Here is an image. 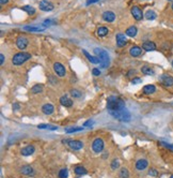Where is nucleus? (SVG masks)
<instances>
[{
  "label": "nucleus",
  "instance_id": "nucleus-1",
  "mask_svg": "<svg viewBox=\"0 0 173 178\" xmlns=\"http://www.w3.org/2000/svg\"><path fill=\"white\" fill-rule=\"evenodd\" d=\"M107 109L113 118L120 121L128 122L131 120V113L128 112L125 102L119 97L111 96L107 99Z\"/></svg>",
  "mask_w": 173,
  "mask_h": 178
},
{
  "label": "nucleus",
  "instance_id": "nucleus-2",
  "mask_svg": "<svg viewBox=\"0 0 173 178\" xmlns=\"http://www.w3.org/2000/svg\"><path fill=\"white\" fill-rule=\"evenodd\" d=\"M94 54L99 59V63H101V68H107L109 66L110 59H109V55L106 50H103V48H94Z\"/></svg>",
  "mask_w": 173,
  "mask_h": 178
},
{
  "label": "nucleus",
  "instance_id": "nucleus-3",
  "mask_svg": "<svg viewBox=\"0 0 173 178\" xmlns=\"http://www.w3.org/2000/svg\"><path fill=\"white\" fill-rule=\"evenodd\" d=\"M31 58V55L28 53H17L15 54L12 58V63H13L14 66H22L23 63H25L27 60H29Z\"/></svg>",
  "mask_w": 173,
  "mask_h": 178
},
{
  "label": "nucleus",
  "instance_id": "nucleus-4",
  "mask_svg": "<svg viewBox=\"0 0 173 178\" xmlns=\"http://www.w3.org/2000/svg\"><path fill=\"white\" fill-rule=\"evenodd\" d=\"M64 143H66L69 146V148H72L73 150H80L83 147V143L77 139H64Z\"/></svg>",
  "mask_w": 173,
  "mask_h": 178
},
{
  "label": "nucleus",
  "instance_id": "nucleus-5",
  "mask_svg": "<svg viewBox=\"0 0 173 178\" xmlns=\"http://www.w3.org/2000/svg\"><path fill=\"white\" fill-rule=\"evenodd\" d=\"M92 149L93 151L96 152V153H99V152L103 151L104 149V141L101 139H95L93 141V144H92Z\"/></svg>",
  "mask_w": 173,
  "mask_h": 178
},
{
  "label": "nucleus",
  "instance_id": "nucleus-6",
  "mask_svg": "<svg viewBox=\"0 0 173 178\" xmlns=\"http://www.w3.org/2000/svg\"><path fill=\"white\" fill-rule=\"evenodd\" d=\"M53 70H55L56 74L60 77H63V76L66 74V69L64 68L63 64H61L60 62H56L53 64Z\"/></svg>",
  "mask_w": 173,
  "mask_h": 178
},
{
  "label": "nucleus",
  "instance_id": "nucleus-7",
  "mask_svg": "<svg viewBox=\"0 0 173 178\" xmlns=\"http://www.w3.org/2000/svg\"><path fill=\"white\" fill-rule=\"evenodd\" d=\"M160 83L166 87H170L173 86V77L172 76L168 75V74H163L160 76Z\"/></svg>",
  "mask_w": 173,
  "mask_h": 178
},
{
  "label": "nucleus",
  "instance_id": "nucleus-8",
  "mask_svg": "<svg viewBox=\"0 0 173 178\" xmlns=\"http://www.w3.org/2000/svg\"><path fill=\"white\" fill-rule=\"evenodd\" d=\"M131 14L136 20H142L143 18V14H142V11L139 7H133L131 8Z\"/></svg>",
  "mask_w": 173,
  "mask_h": 178
},
{
  "label": "nucleus",
  "instance_id": "nucleus-9",
  "mask_svg": "<svg viewBox=\"0 0 173 178\" xmlns=\"http://www.w3.org/2000/svg\"><path fill=\"white\" fill-rule=\"evenodd\" d=\"M28 43L29 42H28L27 38H25V36H19L16 41V46L18 47L19 50H24L27 46H28Z\"/></svg>",
  "mask_w": 173,
  "mask_h": 178
},
{
  "label": "nucleus",
  "instance_id": "nucleus-10",
  "mask_svg": "<svg viewBox=\"0 0 173 178\" xmlns=\"http://www.w3.org/2000/svg\"><path fill=\"white\" fill-rule=\"evenodd\" d=\"M115 39H117V45L119 47L125 46L126 43H127V39H126L125 34H123V33H118L117 36H115Z\"/></svg>",
  "mask_w": 173,
  "mask_h": 178
},
{
  "label": "nucleus",
  "instance_id": "nucleus-11",
  "mask_svg": "<svg viewBox=\"0 0 173 178\" xmlns=\"http://www.w3.org/2000/svg\"><path fill=\"white\" fill-rule=\"evenodd\" d=\"M40 10L42 11H51L53 10V4H50L49 1L47 0H42L41 2H40Z\"/></svg>",
  "mask_w": 173,
  "mask_h": 178
},
{
  "label": "nucleus",
  "instance_id": "nucleus-12",
  "mask_svg": "<svg viewBox=\"0 0 173 178\" xmlns=\"http://www.w3.org/2000/svg\"><path fill=\"white\" fill-rule=\"evenodd\" d=\"M103 20L107 23H112L114 20H115V14L111 11H106L103 13Z\"/></svg>",
  "mask_w": 173,
  "mask_h": 178
},
{
  "label": "nucleus",
  "instance_id": "nucleus-13",
  "mask_svg": "<svg viewBox=\"0 0 173 178\" xmlns=\"http://www.w3.org/2000/svg\"><path fill=\"white\" fill-rule=\"evenodd\" d=\"M149 166V162L145 160V159H140L136 162V168L138 171H143Z\"/></svg>",
  "mask_w": 173,
  "mask_h": 178
},
{
  "label": "nucleus",
  "instance_id": "nucleus-14",
  "mask_svg": "<svg viewBox=\"0 0 173 178\" xmlns=\"http://www.w3.org/2000/svg\"><path fill=\"white\" fill-rule=\"evenodd\" d=\"M142 48L147 52H153L156 50V44L154 42H151V41H147L142 44Z\"/></svg>",
  "mask_w": 173,
  "mask_h": 178
},
{
  "label": "nucleus",
  "instance_id": "nucleus-15",
  "mask_svg": "<svg viewBox=\"0 0 173 178\" xmlns=\"http://www.w3.org/2000/svg\"><path fill=\"white\" fill-rule=\"evenodd\" d=\"M47 27H45L44 25L42 26H25L24 29L28 30V31H32V32H40V31H44Z\"/></svg>",
  "mask_w": 173,
  "mask_h": 178
},
{
  "label": "nucleus",
  "instance_id": "nucleus-16",
  "mask_svg": "<svg viewBox=\"0 0 173 178\" xmlns=\"http://www.w3.org/2000/svg\"><path fill=\"white\" fill-rule=\"evenodd\" d=\"M34 150H35V148H34V146L32 145H28L26 146V147H24L22 150H20V153L23 156H31L34 152Z\"/></svg>",
  "mask_w": 173,
  "mask_h": 178
},
{
  "label": "nucleus",
  "instance_id": "nucleus-17",
  "mask_svg": "<svg viewBox=\"0 0 173 178\" xmlns=\"http://www.w3.org/2000/svg\"><path fill=\"white\" fill-rule=\"evenodd\" d=\"M60 103H61V105L63 106H66V107H71L73 105V101L69 99L67 96H62L60 98Z\"/></svg>",
  "mask_w": 173,
  "mask_h": 178
},
{
  "label": "nucleus",
  "instance_id": "nucleus-18",
  "mask_svg": "<svg viewBox=\"0 0 173 178\" xmlns=\"http://www.w3.org/2000/svg\"><path fill=\"white\" fill-rule=\"evenodd\" d=\"M20 173L23 175H26V176H32L34 171H33V168L29 165H25L23 167L20 168Z\"/></svg>",
  "mask_w": 173,
  "mask_h": 178
},
{
  "label": "nucleus",
  "instance_id": "nucleus-19",
  "mask_svg": "<svg viewBox=\"0 0 173 178\" xmlns=\"http://www.w3.org/2000/svg\"><path fill=\"white\" fill-rule=\"evenodd\" d=\"M82 54H83V55L88 58V60L91 63H94V64H97V63H99V59H98L97 57L91 56V55H90V54H89L85 50H82Z\"/></svg>",
  "mask_w": 173,
  "mask_h": 178
},
{
  "label": "nucleus",
  "instance_id": "nucleus-20",
  "mask_svg": "<svg viewBox=\"0 0 173 178\" xmlns=\"http://www.w3.org/2000/svg\"><path fill=\"white\" fill-rule=\"evenodd\" d=\"M129 54H131L133 57H139L141 56V54H142V50H141L140 46H133L129 50Z\"/></svg>",
  "mask_w": 173,
  "mask_h": 178
},
{
  "label": "nucleus",
  "instance_id": "nucleus-21",
  "mask_svg": "<svg viewBox=\"0 0 173 178\" xmlns=\"http://www.w3.org/2000/svg\"><path fill=\"white\" fill-rule=\"evenodd\" d=\"M42 111L44 114H46V115H50V114L53 113V105L50 104V103H46V104L43 105Z\"/></svg>",
  "mask_w": 173,
  "mask_h": 178
},
{
  "label": "nucleus",
  "instance_id": "nucleus-22",
  "mask_svg": "<svg viewBox=\"0 0 173 178\" xmlns=\"http://www.w3.org/2000/svg\"><path fill=\"white\" fill-rule=\"evenodd\" d=\"M137 32H138V29L136 26H131L129 28L126 29V36H131V38H134V36H137Z\"/></svg>",
  "mask_w": 173,
  "mask_h": 178
},
{
  "label": "nucleus",
  "instance_id": "nucleus-23",
  "mask_svg": "<svg viewBox=\"0 0 173 178\" xmlns=\"http://www.w3.org/2000/svg\"><path fill=\"white\" fill-rule=\"evenodd\" d=\"M156 91V87L154 85H147L143 87V93L145 95H152Z\"/></svg>",
  "mask_w": 173,
  "mask_h": 178
},
{
  "label": "nucleus",
  "instance_id": "nucleus-24",
  "mask_svg": "<svg viewBox=\"0 0 173 178\" xmlns=\"http://www.w3.org/2000/svg\"><path fill=\"white\" fill-rule=\"evenodd\" d=\"M108 28L105 26H101L97 28V36H101V38H103V36H106L108 34Z\"/></svg>",
  "mask_w": 173,
  "mask_h": 178
},
{
  "label": "nucleus",
  "instance_id": "nucleus-25",
  "mask_svg": "<svg viewBox=\"0 0 173 178\" xmlns=\"http://www.w3.org/2000/svg\"><path fill=\"white\" fill-rule=\"evenodd\" d=\"M22 10L27 12V14H29V15H34L35 14V9L31 6H24L22 7Z\"/></svg>",
  "mask_w": 173,
  "mask_h": 178
},
{
  "label": "nucleus",
  "instance_id": "nucleus-26",
  "mask_svg": "<svg viewBox=\"0 0 173 178\" xmlns=\"http://www.w3.org/2000/svg\"><path fill=\"white\" fill-rule=\"evenodd\" d=\"M144 16H145V18H147V20H155V18L157 17V16H156V13H155L154 11H152V10H149V11H147Z\"/></svg>",
  "mask_w": 173,
  "mask_h": 178
},
{
  "label": "nucleus",
  "instance_id": "nucleus-27",
  "mask_svg": "<svg viewBox=\"0 0 173 178\" xmlns=\"http://www.w3.org/2000/svg\"><path fill=\"white\" fill-rule=\"evenodd\" d=\"M141 71L142 73H144L145 75H154V70L151 69L149 66H144L141 68Z\"/></svg>",
  "mask_w": 173,
  "mask_h": 178
},
{
  "label": "nucleus",
  "instance_id": "nucleus-28",
  "mask_svg": "<svg viewBox=\"0 0 173 178\" xmlns=\"http://www.w3.org/2000/svg\"><path fill=\"white\" fill-rule=\"evenodd\" d=\"M75 173H76V175H85L88 173V171H87L83 166H76Z\"/></svg>",
  "mask_w": 173,
  "mask_h": 178
},
{
  "label": "nucleus",
  "instance_id": "nucleus-29",
  "mask_svg": "<svg viewBox=\"0 0 173 178\" xmlns=\"http://www.w3.org/2000/svg\"><path fill=\"white\" fill-rule=\"evenodd\" d=\"M119 175H120V178H129V172H128L127 168H125V167L121 168V171H120Z\"/></svg>",
  "mask_w": 173,
  "mask_h": 178
},
{
  "label": "nucleus",
  "instance_id": "nucleus-30",
  "mask_svg": "<svg viewBox=\"0 0 173 178\" xmlns=\"http://www.w3.org/2000/svg\"><path fill=\"white\" fill-rule=\"evenodd\" d=\"M31 91H32V93H40L43 91V85H40V84H38V85H34L31 88Z\"/></svg>",
  "mask_w": 173,
  "mask_h": 178
},
{
  "label": "nucleus",
  "instance_id": "nucleus-31",
  "mask_svg": "<svg viewBox=\"0 0 173 178\" xmlns=\"http://www.w3.org/2000/svg\"><path fill=\"white\" fill-rule=\"evenodd\" d=\"M69 177V171L66 168H62L59 172V178H67Z\"/></svg>",
  "mask_w": 173,
  "mask_h": 178
},
{
  "label": "nucleus",
  "instance_id": "nucleus-32",
  "mask_svg": "<svg viewBox=\"0 0 173 178\" xmlns=\"http://www.w3.org/2000/svg\"><path fill=\"white\" fill-rule=\"evenodd\" d=\"M38 128L39 129H47V130H57V127L55 125H38Z\"/></svg>",
  "mask_w": 173,
  "mask_h": 178
},
{
  "label": "nucleus",
  "instance_id": "nucleus-33",
  "mask_svg": "<svg viewBox=\"0 0 173 178\" xmlns=\"http://www.w3.org/2000/svg\"><path fill=\"white\" fill-rule=\"evenodd\" d=\"M81 130H82L81 127H75V128H66L65 132H66V133H74V132L81 131Z\"/></svg>",
  "mask_w": 173,
  "mask_h": 178
},
{
  "label": "nucleus",
  "instance_id": "nucleus-34",
  "mask_svg": "<svg viewBox=\"0 0 173 178\" xmlns=\"http://www.w3.org/2000/svg\"><path fill=\"white\" fill-rule=\"evenodd\" d=\"M71 96H72L73 98H80V97H81V93H80L79 90H77V89H74V90L71 91Z\"/></svg>",
  "mask_w": 173,
  "mask_h": 178
},
{
  "label": "nucleus",
  "instance_id": "nucleus-35",
  "mask_svg": "<svg viewBox=\"0 0 173 178\" xmlns=\"http://www.w3.org/2000/svg\"><path fill=\"white\" fill-rule=\"evenodd\" d=\"M119 166H120V163H119L118 160H113L111 162V168L112 170H117V168H119Z\"/></svg>",
  "mask_w": 173,
  "mask_h": 178
},
{
  "label": "nucleus",
  "instance_id": "nucleus-36",
  "mask_svg": "<svg viewBox=\"0 0 173 178\" xmlns=\"http://www.w3.org/2000/svg\"><path fill=\"white\" fill-rule=\"evenodd\" d=\"M53 24H56V22H53L52 20H45L43 22V25L45 27H48V26H50V25H53Z\"/></svg>",
  "mask_w": 173,
  "mask_h": 178
},
{
  "label": "nucleus",
  "instance_id": "nucleus-37",
  "mask_svg": "<svg viewBox=\"0 0 173 178\" xmlns=\"http://www.w3.org/2000/svg\"><path fill=\"white\" fill-rule=\"evenodd\" d=\"M149 175L152 176V177H155V176L158 175V172H157L156 170H154V168H151L150 171H149Z\"/></svg>",
  "mask_w": 173,
  "mask_h": 178
},
{
  "label": "nucleus",
  "instance_id": "nucleus-38",
  "mask_svg": "<svg viewBox=\"0 0 173 178\" xmlns=\"http://www.w3.org/2000/svg\"><path fill=\"white\" fill-rule=\"evenodd\" d=\"M160 145L165 146V147H167L168 149H170V150H172L173 151V145H170V144H167V143L165 142H160Z\"/></svg>",
  "mask_w": 173,
  "mask_h": 178
},
{
  "label": "nucleus",
  "instance_id": "nucleus-39",
  "mask_svg": "<svg viewBox=\"0 0 173 178\" xmlns=\"http://www.w3.org/2000/svg\"><path fill=\"white\" fill-rule=\"evenodd\" d=\"M93 123H94L93 120H88V121H85V123H83V127H92Z\"/></svg>",
  "mask_w": 173,
  "mask_h": 178
},
{
  "label": "nucleus",
  "instance_id": "nucleus-40",
  "mask_svg": "<svg viewBox=\"0 0 173 178\" xmlns=\"http://www.w3.org/2000/svg\"><path fill=\"white\" fill-rule=\"evenodd\" d=\"M131 83L133 84H139V83H141V78H139V77H135V78L131 79Z\"/></svg>",
  "mask_w": 173,
  "mask_h": 178
},
{
  "label": "nucleus",
  "instance_id": "nucleus-41",
  "mask_svg": "<svg viewBox=\"0 0 173 178\" xmlns=\"http://www.w3.org/2000/svg\"><path fill=\"white\" fill-rule=\"evenodd\" d=\"M92 73H93V75H95V76H97L101 74V72H99V70L98 69H93L92 70Z\"/></svg>",
  "mask_w": 173,
  "mask_h": 178
},
{
  "label": "nucleus",
  "instance_id": "nucleus-42",
  "mask_svg": "<svg viewBox=\"0 0 173 178\" xmlns=\"http://www.w3.org/2000/svg\"><path fill=\"white\" fill-rule=\"evenodd\" d=\"M4 63V55L3 54H0V64H3Z\"/></svg>",
  "mask_w": 173,
  "mask_h": 178
},
{
  "label": "nucleus",
  "instance_id": "nucleus-43",
  "mask_svg": "<svg viewBox=\"0 0 173 178\" xmlns=\"http://www.w3.org/2000/svg\"><path fill=\"white\" fill-rule=\"evenodd\" d=\"M98 1H99V0H88V1H87V4H94V2H98Z\"/></svg>",
  "mask_w": 173,
  "mask_h": 178
},
{
  "label": "nucleus",
  "instance_id": "nucleus-44",
  "mask_svg": "<svg viewBox=\"0 0 173 178\" xmlns=\"http://www.w3.org/2000/svg\"><path fill=\"white\" fill-rule=\"evenodd\" d=\"M9 2V0H0V4H7Z\"/></svg>",
  "mask_w": 173,
  "mask_h": 178
},
{
  "label": "nucleus",
  "instance_id": "nucleus-45",
  "mask_svg": "<svg viewBox=\"0 0 173 178\" xmlns=\"http://www.w3.org/2000/svg\"><path fill=\"white\" fill-rule=\"evenodd\" d=\"M170 178H173V175H171V176H170Z\"/></svg>",
  "mask_w": 173,
  "mask_h": 178
},
{
  "label": "nucleus",
  "instance_id": "nucleus-46",
  "mask_svg": "<svg viewBox=\"0 0 173 178\" xmlns=\"http://www.w3.org/2000/svg\"><path fill=\"white\" fill-rule=\"evenodd\" d=\"M171 64H172V67H173V60H172V62H171Z\"/></svg>",
  "mask_w": 173,
  "mask_h": 178
},
{
  "label": "nucleus",
  "instance_id": "nucleus-47",
  "mask_svg": "<svg viewBox=\"0 0 173 178\" xmlns=\"http://www.w3.org/2000/svg\"><path fill=\"white\" fill-rule=\"evenodd\" d=\"M168 1H173V0H168Z\"/></svg>",
  "mask_w": 173,
  "mask_h": 178
},
{
  "label": "nucleus",
  "instance_id": "nucleus-48",
  "mask_svg": "<svg viewBox=\"0 0 173 178\" xmlns=\"http://www.w3.org/2000/svg\"><path fill=\"white\" fill-rule=\"evenodd\" d=\"M172 10H173V4H172Z\"/></svg>",
  "mask_w": 173,
  "mask_h": 178
}]
</instances>
